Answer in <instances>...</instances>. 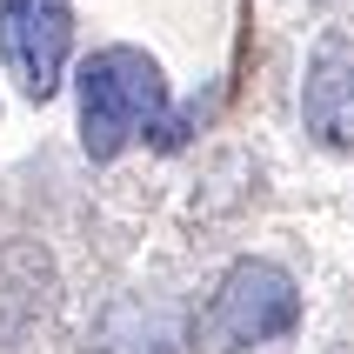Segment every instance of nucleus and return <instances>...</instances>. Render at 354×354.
<instances>
[{"label":"nucleus","instance_id":"20e7f679","mask_svg":"<svg viewBox=\"0 0 354 354\" xmlns=\"http://www.w3.org/2000/svg\"><path fill=\"white\" fill-rule=\"evenodd\" d=\"M301 120L328 154H354V40L328 34L308 54V80H301Z\"/></svg>","mask_w":354,"mask_h":354},{"label":"nucleus","instance_id":"7ed1b4c3","mask_svg":"<svg viewBox=\"0 0 354 354\" xmlns=\"http://www.w3.org/2000/svg\"><path fill=\"white\" fill-rule=\"evenodd\" d=\"M74 54V7L67 0H0V67L27 100H54Z\"/></svg>","mask_w":354,"mask_h":354},{"label":"nucleus","instance_id":"f03ea898","mask_svg":"<svg viewBox=\"0 0 354 354\" xmlns=\"http://www.w3.org/2000/svg\"><path fill=\"white\" fill-rule=\"evenodd\" d=\"M301 321V288L281 261H234L214 288V308H207V328H214L221 348H268V341L295 335Z\"/></svg>","mask_w":354,"mask_h":354},{"label":"nucleus","instance_id":"f257e3e1","mask_svg":"<svg viewBox=\"0 0 354 354\" xmlns=\"http://www.w3.org/2000/svg\"><path fill=\"white\" fill-rule=\"evenodd\" d=\"M80 154L120 160L140 134L167 120V74L147 47H100L80 60Z\"/></svg>","mask_w":354,"mask_h":354}]
</instances>
